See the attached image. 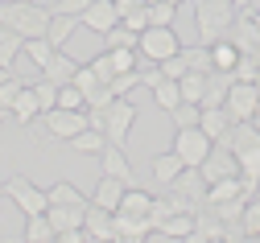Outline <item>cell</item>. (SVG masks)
<instances>
[{
    "label": "cell",
    "mask_w": 260,
    "mask_h": 243,
    "mask_svg": "<svg viewBox=\"0 0 260 243\" xmlns=\"http://www.w3.org/2000/svg\"><path fill=\"white\" fill-rule=\"evenodd\" d=\"M256 29H260V13H256Z\"/></svg>",
    "instance_id": "46"
},
{
    "label": "cell",
    "mask_w": 260,
    "mask_h": 243,
    "mask_svg": "<svg viewBox=\"0 0 260 243\" xmlns=\"http://www.w3.org/2000/svg\"><path fill=\"white\" fill-rule=\"evenodd\" d=\"M232 5H236V9H252V0H232Z\"/></svg>",
    "instance_id": "43"
},
{
    "label": "cell",
    "mask_w": 260,
    "mask_h": 243,
    "mask_svg": "<svg viewBox=\"0 0 260 243\" xmlns=\"http://www.w3.org/2000/svg\"><path fill=\"white\" fill-rule=\"evenodd\" d=\"M79 66H83V62H75L67 50H58V54L50 58V66H46L42 75H46V79H54V83L62 87V83H71V79H75V71H79Z\"/></svg>",
    "instance_id": "24"
},
{
    "label": "cell",
    "mask_w": 260,
    "mask_h": 243,
    "mask_svg": "<svg viewBox=\"0 0 260 243\" xmlns=\"http://www.w3.org/2000/svg\"><path fill=\"white\" fill-rule=\"evenodd\" d=\"M232 124L236 120H232V112H227V103H223V108H203V120H199V128L211 136V141H223Z\"/></svg>",
    "instance_id": "19"
},
{
    "label": "cell",
    "mask_w": 260,
    "mask_h": 243,
    "mask_svg": "<svg viewBox=\"0 0 260 243\" xmlns=\"http://www.w3.org/2000/svg\"><path fill=\"white\" fill-rule=\"evenodd\" d=\"M124 25L133 29V33H145V29H149V5H141V9H133V13L124 17Z\"/></svg>",
    "instance_id": "42"
},
{
    "label": "cell",
    "mask_w": 260,
    "mask_h": 243,
    "mask_svg": "<svg viewBox=\"0 0 260 243\" xmlns=\"http://www.w3.org/2000/svg\"><path fill=\"white\" fill-rule=\"evenodd\" d=\"M9 116H13V120L25 128V132H29V128H34V124L46 116V108H42V99H38L34 83H25V91L17 95V103H13V112H9Z\"/></svg>",
    "instance_id": "13"
},
{
    "label": "cell",
    "mask_w": 260,
    "mask_h": 243,
    "mask_svg": "<svg viewBox=\"0 0 260 243\" xmlns=\"http://www.w3.org/2000/svg\"><path fill=\"white\" fill-rule=\"evenodd\" d=\"M124 182L120 178H108V173H100V182H95V194H91V202L95 206H104V211H120V198H124Z\"/></svg>",
    "instance_id": "16"
},
{
    "label": "cell",
    "mask_w": 260,
    "mask_h": 243,
    "mask_svg": "<svg viewBox=\"0 0 260 243\" xmlns=\"http://www.w3.org/2000/svg\"><path fill=\"white\" fill-rule=\"evenodd\" d=\"M79 29H83V17H71V13H54V21H50V29H46V38H50L58 50H67V42L75 38Z\"/></svg>",
    "instance_id": "17"
},
{
    "label": "cell",
    "mask_w": 260,
    "mask_h": 243,
    "mask_svg": "<svg viewBox=\"0 0 260 243\" xmlns=\"http://www.w3.org/2000/svg\"><path fill=\"white\" fill-rule=\"evenodd\" d=\"M87 206H91V202H87ZM87 206H58V202H54L46 215H50L54 231L62 235V231H75V227H83V219H87Z\"/></svg>",
    "instance_id": "21"
},
{
    "label": "cell",
    "mask_w": 260,
    "mask_h": 243,
    "mask_svg": "<svg viewBox=\"0 0 260 243\" xmlns=\"http://www.w3.org/2000/svg\"><path fill=\"white\" fill-rule=\"evenodd\" d=\"M137 42H141V33H133L124 21H120L112 33H104V50H116V46H133V50H137Z\"/></svg>",
    "instance_id": "33"
},
{
    "label": "cell",
    "mask_w": 260,
    "mask_h": 243,
    "mask_svg": "<svg viewBox=\"0 0 260 243\" xmlns=\"http://www.w3.org/2000/svg\"><path fill=\"white\" fill-rule=\"evenodd\" d=\"M46 194H50V206L58 202V206H87L91 198L75 186V182H67V178H62V182H54V186H46Z\"/></svg>",
    "instance_id": "23"
},
{
    "label": "cell",
    "mask_w": 260,
    "mask_h": 243,
    "mask_svg": "<svg viewBox=\"0 0 260 243\" xmlns=\"http://www.w3.org/2000/svg\"><path fill=\"white\" fill-rule=\"evenodd\" d=\"M58 108H87V95L75 83H62L58 87Z\"/></svg>",
    "instance_id": "38"
},
{
    "label": "cell",
    "mask_w": 260,
    "mask_h": 243,
    "mask_svg": "<svg viewBox=\"0 0 260 243\" xmlns=\"http://www.w3.org/2000/svg\"><path fill=\"white\" fill-rule=\"evenodd\" d=\"M256 87H260V71H256Z\"/></svg>",
    "instance_id": "45"
},
{
    "label": "cell",
    "mask_w": 260,
    "mask_h": 243,
    "mask_svg": "<svg viewBox=\"0 0 260 243\" xmlns=\"http://www.w3.org/2000/svg\"><path fill=\"white\" fill-rule=\"evenodd\" d=\"M186 165H182V157L174 153V149H166V153H157L153 161H149V173H153V182L161 186V190H166L174 178H178V173H182Z\"/></svg>",
    "instance_id": "15"
},
{
    "label": "cell",
    "mask_w": 260,
    "mask_h": 243,
    "mask_svg": "<svg viewBox=\"0 0 260 243\" xmlns=\"http://www.w3.org/2000/svg\"><path fill=\"white\" fill-rule=\"evenodd\" d=\"M5 198H13V206L21 215H46L50 211V194L42 186H34L25 173H13V178L5 182Z\"/></svg>",
    "instance_id": "5"
},
{
    "label": "cell",
    "mask_w": 260,
    "mask_h": 243,
    "mask_svg": "<svg viewBox=\"0 0 260 243\" xmlns=\"http://www.w3.org/2000/svg\"><path fill=\"white\" fill-rule=\"evenodd\" d=\"M240 17V9L232 0H194V21H199V38L211 46L219 38H227L232 21Z\"/></svg>",
    "instance_id": "2"
},
{
    "label": "cell",
    "mask_w": 260,
    "mask_h": 243,
    "mask_svg": "<svg viewBox=\"0 0 260 243\" xmlns=\"http://www.w3.org/2000/svg\"><path fill=\"white\" fill-rule=\"evenodd\" d=\"M21 54H29V62H34L38 71H46V66H50V58L58 54V46H54L46 33H42V38H25V50H21Z\"/></svg>",
    "instance_id": "25"
},
{
    "label": "cell",
    "mask_w": 260,
    "mask_h": 243,
    "mask_svg": "<svg viewBox=\"0 0 260 243\" xmlns=\"http://www.w3.org/2000/svg\"><path fill=\"white\" fill-rule=\"evenodd\" d=\"M256 66H260V50H256Z\"/></svg>",
    "instance_id": "44"
},
{
    "label": "cell",
    "mask_w": 260,
    "mask_h": 243,
    "mask_svg": "<svg viewBox=\"0 0 260 243\" xmlns=\"http://www.w3.org/2000/svg\"><path fill=\"white\" fill-rule=\"evenodd\" d=\"M227 112H232V120H256L260 116V87L236 79L232 91H227Z\"/></svg>",
    "instance_id": "8"
},
{
    "label": "cell",
    "mask_w": 260,
    "mask_h": 243,
    "mask_svg": "<svg viewBox=\"0 0 260 243\" xmlns=\"http://www.w3.org/2000/svg\"><path fill=\"white\" fill-rule=\"evenodd\" d=\"M87 66H91L95 75H100V83H112V79H116V66H112V58H108V50H104V54H95V58H91Z\"/></svg>",
    "instance_id": "39"
},
{
    "label": "cell",
    "mask_w": 260,
    "mask_h": 243,
    "mask_svg": "<svg viewBox=\"0 0 260 243\" xmlns=\"http://www.w3.org/2000/svg\"><path fill=\"white\" fill-rule=\"evenodd\" d=\"M83 128H91V116H87V108H54V112H46L29 132H46V136H54V141H62L67 145L71 136H79Z\"/></svg>",
    "instance_id": "3"
},
{
    "label": "cell",
    "mask_w": 260,
    "mask_h": 243,
    "mask_svg": "<svg viewBox=\"0 0 260 243\" xmlns=\"http://www.w3.org/2000/svg\"><path fill=\"white\" fill-rule=\"evenodd\" d=\"M91 239H116V211H104V206H87V219H83Z\"/></svg>",
    "instance_id": "14"
},
{
    "label": "cell",
    "mask_w": 260,
    "mask_h": 243,
    "mask_svg": "<svg viewBox=\"0 0 260 243\" xmlns=\"http://www.w3.org/2000/svg\"><path fill=\"white\" fill-rule=\"evenodd\" d=\"M100 173H108V178H120L124 186H141L133 161L124 157V149H120V145H108V149L100 153Z\"/></svg>",
    "instance_id": "10"
},
{
    "label": "cell",
    "mask_w": 260,
    "mask_h": 243,
    "mask_svg": "<svg viewBox=\"0 0 260 243\" xmlns=\"http://www.w3.org/2000/svg\"><path fill=\"white\" fill-rule=\"evenodd\" d=\"M25 239L29 243H54L58 231H54L50 215H25Z\"/></svg>",
    "instance_id": "26"
},
{
    "label": "cell",
    "mask_w": 260,
    "mask_h": 243,
    "mask_svg": "<svg viewBox=\"0 0 260 243\" xmlns=\"http://www.w3.org/2000/svg\"><path fill=\"white\" fill-rule=\"evenodd\" d=\"M186 71H190L186 54H174V58H166V62H161V75H170V79H182Z\"/></svg>",
    "instance_id": "41"
},
{
    "label": "cell",
    "mask_w": 260,
    "mask_h": 243,
    "mask_svg": "<svg viewBox=\"0 0 260 243\" xmlns=\"http://www.w3.org/2000/svg\"><path fill=\"white\" fill-rule=\"evenodd\" d=\"M54 21V9L34 5V0H0V25L17 29L21 38H42Z\"/></svg>",
    "instance_id": "1"
},
{
    "label": "cell",
    "mask_w": 260,
    "mask_h": 243,
    "mask_svg": "<svg viewBox=\"0 0 260 243\" xmlns=\"http://www.w3.org/2000/svg\"><path fill=\"white\" fill-rule=\"evenodd\" d=\"M178 17V5H170V0H153L149 5V25H174Z\"/></svg>",
    "instance_id": "35"
},
{
    "label": "cell",
    "mask_w": 260,
    "mask_h": 243,
    "mask_svg": "<svg viewBox=\"0 0 260 243\" xmlns=\"http://www.w3.org/2000/svg\"><path fill=\"white\" fill-rule=\"evenodd\" d=\"M141 83H145V75H141V71H128V75H116L108 87H112V95H133Z\"/></svg>",
    "instance_id": "37"
},
{
    "label": "cell",
    "mask_w": 260,
    "mask_h": 243,
    "mask_svg": "<svg viewBox=\"0 0 260 243\" xmlns=\"http://www.w3.org/2000/svg\"><path fill=\"white\" fill-rule=\"evenodd\" d=\"M91 5H95V0H54L50 9H54V13H71V17H83Z\"/></svg>",
    "instance_id": "40"
},
{
    "label": "cell",
    "mask_w": 260,
    "mask_h": 243,
    "mask_svg": "<svg viewBox=\"0 0 260 243\" xmlns=\"http://www.w3.org/2000/svg\"><path fill=\"white\" fill-rule=\"evenodd\" d=\"M0 194H5V186H0Z\"/></svg>",
    "instance_id": "47"
},
{
    "label": "cell",
    "mask_w": 260,
    "mask_h": 243,
    "mask_svg": "<svg viewBox=\"0 0 260 243\" xmlns=\"http://www.w3.org/2000/svg\"><path fill=\"white\" fill-rule=\"evenodd\" d=\"M211 58H215V71H232L236 75V66H240V50H236V42H227V38H219V42H211Z\"/></svg>",
    "instance_id": "27"
},
{
    "label": "cell",
    "mask_w": 260,
    "mask_h": 243,
    "mask_svg": "<svg viewBox=\"0 0 260 243\" xmlns=\"http://www.w3.org/2000/svg\"><path fill=\"white\" fill-rule=\"evenodd\" d=\"M215 145H227L236 157L240 153H252V149H260V128H256V120H236L232 128H227V136L215 141Z\"/></svg>",
    "instance_id": "11"
},
{
    "label": "cell",
    "mask_w": 260,
    "mask_h": 243,
    "mask_svg": "<svg viewBox=\"0 0 260 243\" xmlns=\"http://www.w3.org/2000/svg\"><path fill=\"white\" fill-rule=\"evenodd\" d=\"M137 50H141V58H149L153 66H161L166 58L182 54V38L174 33V25H149V29L141 33V42H137Z\"/></svg>",
    "instance_id": "4"
},
{
    "label": "cell",
    "mask_w": 260,
    "mask_h": 243,
    "mask_svg": "<svg viewBox=\"0 0 260 243\" xmlns=\"http://www.w3.org/2000/svg\"><path fill=\"white\" fill-rule=\"evenodd\" d=\"M120 25V9H116V0H95V5L83 13V29H91V33H112Z\"/></svg>",
    "instance_id": "12"
},
{
    "label": "cell",
    "mask_w": 260,
    "mask_h": 243,
    "mask_svg": "<svg viewBox=\"0 0 260 243\" xmlns=\"http://www.w3.org/2000/svg\"><path fill=\"white\" fill-rule=\"evenodd\" d=\"M153 211V194L145 186H128L124 198H120V215H137V219H149Z\"/></svg>",
    "instance_id": "20"
},
{
    "label": "cell",
    "mask_w": 260,
    "mask_h": 243,
    "mask_svg": "<svg viewBox=\"0 0 260 243\" xmlns=\"http://www.w3.org/2000/svg\"><path fill=\"white\" fill-rule=\"evenodd\" d=\"M108 58H112V66H116V75H128V71H137L141 50H133V46H116V50H108Z\"/></svg>",
    "instance_id": "32"
},
{
    "label": "cell",
    "mask_w": 260,
    "mask_h": 243,
    "mask_svg": "<svg viewBox=\"0 0 260 243\" xmlns=\"http://www.w3.org/2000/svg\"><path fill=\"white\" fill-rule=\"evenodd\" d=\"M199 169H203L207 186H211V182H219V178H240V157H236L232 149H227V145H215Z\"/></svg>",
    "instance_id": "9"
},
{
    "label": "cell",
    "mask_w": 260,
    "mask_h": 243,
    "mask_svg": "<svg viewBox=\"0 0 260 243\" xmlns=\"http://www.w3.org/2000/svg\"><path fill=\"white\" fill-rule=\"evenodd\" d=\"M21 50H25V38H21L17 29L0 25V66H9V71H13V62H17Z\"/></svg>",
    "instance_id": "28"
},
{
    "label": "cell",
    "mask_w": 260,
    "mask_h": 243,
    "mask_svg": "<svg viewBox=\"0 0 260 243\" xmlns=\"http://www.w3.org/2000/svg\"><path fill=\"white\" fill-rule=\"evenodd\" d=\"M182 54H186V62H190V71H203V75L215 71V58H211V46H207V42H199V46H182Z\"/></svg>",
    "instance_id": "30"
},
{
    "label": "cell",
    "mask_w": 260,
    "mask_h": 243,
    "mask_svg": "<svg viewBox=\"0 0 260 243\" xmlns=\"http://www.w3.org/2000/svg\"><path fill=\"white\" fill-rule=\"evenodd\" d=\"M240 239H260V194H252V198H248V206H244Z\"/></svg>",
    "instance_id": "29"
},
{
    "label": "cell",
    "mask_w": 260,
    "mask_h": 243,
    "mask_svg": "<svg viewBox=\"0 0 260 243\" xmlns=\"http://www.w3.org/2000/svg\"><path fill=\"white\" fill-rule=\"evenodd\" d=\"M153 235H161V239H194V211H178V215H170Z\"/></svg>",
    "instance_id": "22"
},
{
    "label": "cell",
    "mask_w": 260,
    "mask_h": 243,
    "mask_svg": "<svg viewBox=\"0 0 260 243\" xmlns=\"http://www.w3.org/2000/svg\"><path fill=\"white\" fill-rule=\"evenodd\" d=\"M25 91V79H5V83H0V112H13V103H17V95Z\"/></svg>",
    "instance_id": "36"
},
{
    "label": "cell",
    "mask_w": 260,
    "mask_h": 243,
    "mask_svg": "<svg viewBox=\"0 0 260 243\" xmlns=\"http://www.w3.org/2000/svg\"><path fill=\"white\" fill-rule=\"evenodd\" d=\"M170 149L182 157V165H194V169H199V165L207 161V153L215 149V141H211V136H207L203 128H178Z\"/></svg>",
    "instance_id": "6"
},
{
    "label": "cell",
    "mask_w": 260,
    "mask_h": 243,
    "mask_svg": "<svg viewBox=\"0 0 260 243\" xmlns=\"http://www.w3.org/2000/svg\"><path fill=\"white\" fill-rule=\"evenodd\" d=\"M34 91H38V99H42V108H46V112L58 108V83H54V79H46V75L34 79Z\"/></svg>",
    "instance_id": "34"
},
{
    "label": "cell",
    "mask_w": 260,
    "mask_h": 243,
    "mask_svg": "<svg viewBox=\"0 0 260 243\" xmlns=\"http://www.w3.org/2000/svg\"><path fill=\"white\" fill-rule=\"evenodd\" d=\"M170 120H174V128H199V120H203V103H178V108L170 112Z\"/></svg>",
    "instance_id": "31"
},
{
    "label": "cell",
    "mask_w": 260,
    "mask_h": 243,
    "mask_svg": "<svg viewBox=\"0 0 260 243\" xmlns=\"http://www.w3.org/2000/svg\"><path fill=\"white\" fill-rule=\"evenodd\" d=\"M145 87L153 91V103H157L166 116L178 108V103H186V99H182V83L170 79V75H161V66H157V71H145Z\"/></svg>",
    "instance_id": "7"
},
{
    "label": "cell",
    "mask_w": 260,
    "mask_h": 243,
    "mask_svg": "<svg viewBox=\"0 0 260 243\" xmlns=\"http://www.w3.org/2000/svg\"><path fill=\"white\" fill-rule=\"evenodd\" d=\"M108 145H112V141H108V132H100V128H83L79 136H71V141H67V149H71V153H83V157H87V153L100 157Z\"/></svg>",
    "instance_id": "18"
}]
</instances>
